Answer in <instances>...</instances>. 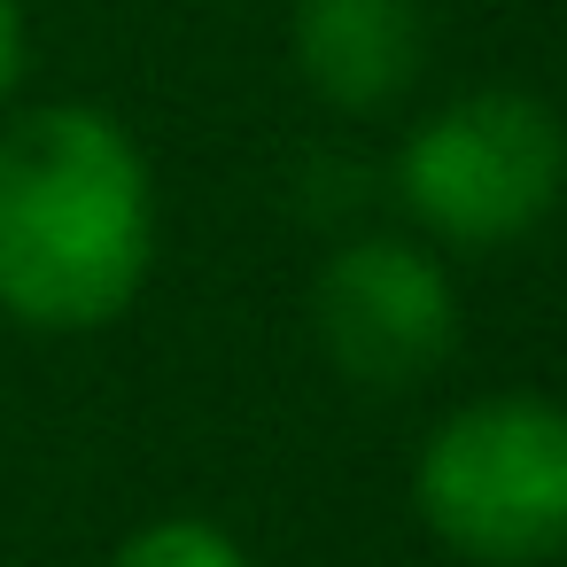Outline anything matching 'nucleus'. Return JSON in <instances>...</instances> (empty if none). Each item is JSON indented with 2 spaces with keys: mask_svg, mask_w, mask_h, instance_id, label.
<instances>
[{
  "mask_svg": "<svg viewBox=\"0 0 567 567\" xmlns=\"http://www.w3.org/2000/svg\"><path fill=\"white\" fill-rule=\"evenodd\" d=\"M156 265L141 141L94 102H48L0 133V311L86 334L133 311Z\"/></svg>",
  "mask_w": 567,
  "mask_h": 567,
  "instance_id": "1",
  "label": "nucleus"
},
{
  "mask_svg": "<svg viewBox=\"0 0 567 567\" xmlns=\"http://www.w3.org/2000/svg\"><path fill=\"white\" fill-rule=\"evenodd\" d=\"M420 520L474 567H544L567 551V404L497 389L458 404L412 466Z\"/></svg>",
  "mask_w": 567,
  "mask_h": 567,
  "instance_id": "2",
  "label": "nucleus"
},
{
  "mask_svg": "<svg viewBox=\"0 0 567 567\" xmlns=\"http://www.w3.org/2000/svg\"><path fill=\"white\" fill-rule=\"evenodd\" d=\"M420 0H296V71L342 117H381L420 86Z\"/></svg>",
  "mask_w": 567,
  "mask_h": 567,
  "instance_id": "5",
  "label": "nucleus"
},
{
  "mask_svg": "<svg viewBox=\"0 0 567 567\" xmlns=\"http://www.w3.org/2000/svg\"><path fill=\"white\" fill-rule=\"evenodd\" d=\"M17 79H24V9L0 0V102L17 94Z\"/></svg>",
  "mask_w": 567,
  "mask_h": 567,
  "instance_id": "7",
  "label": "nucleus"
},
{
  "mask_svg": "<svg viewBox=\"0 0 567 567\" xmlns=\"http://www.w3.org/2000/svg\"><path fill=\"white\" fill-rule=\"evenodd\" d=\"M110 567H249L241 544L218 528V520H195V513H172V520H148L117 544Z\"/></svg>",
  "mask_w": 567,
  "mask_h": 567,
  "instance_id": "6",
  "label": "nucleus"
},
{
  "mask_svg": "<svg viewBox=\"0 0 567 567\" xmlns=\"http://www.w3.org/2000/svg\"><path fill=\"white\" fill-rule=\"evenodd\" d=\"M567 187V125L544 94L474 86L412 125L396 148L404 210L451 249H505L559 210Z\"/></svg>",
  "mask_w": 567,
  "mask_h": 567,
  "instance_id": "3",
  "label": "nucleus"
},
{
  "mask_svg": "<svg viewBox=\"0 0 567 567\" xmlns=\"http://www.w3.org/2000/svg\"><path fill=\"white\" fill-rule=\"evenodd\" d=\"M311 334L327 365L358 389H412L458 342V288L451 272L396 234L342 241L311 280Z\"/></svg>",
  "mask_w": 567,
  "mask_h": 567,
  "instance_id": "4",
  "label": "nucleus"
}]
</instances>
